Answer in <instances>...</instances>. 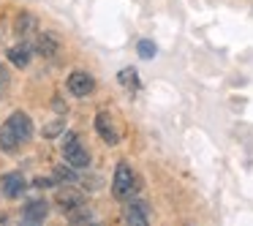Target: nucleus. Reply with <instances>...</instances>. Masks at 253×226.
<instances>
[{
  "instance_id": "nucleus-4",
  "label": "nucleus",
  "mask_w": 253,
  "mask_h": 226,
  "mask_svg": "<svg viewBox=\"0 0 253 226\" xmlns=\"http://www.w3.org/2000/svg\"><path fill=\"white\" fill-rule=\"evenodd\" d=\"M66 88H68V93H71L74 98H87V95H93V90H95V79H93V74H87V71H71Z\"/></svg>"
},
{
  "instance_id": "nucleus-5",
  "label": "nucleus",
  "mask_w": 253,
  "mask_h": 226,
  "mask_svg": "<svg viewBox=\"0 0 253 226\" xmlns=\"http://www.w3.org/2000/svg\"><path fill=\"white\" fill-rule=\"evenodd\" d=\"M28 191V180L22 177V172H6L0 175V193L6 199H19Z\"/></svg>"
},
{
  "instance_id": "nucleus-8",
  "label": "nucleus",
  "mask_w": 253,
  "mask_h": 226,
  "mask_svg": "<svg viewBox=\"0 0 253 226\" xmlns=\"http://www.w3.org/2000/svg\"><path fill=\"white\" fill-rule=\"evenodd\" d=\"M46 218H49V202H44V199H33V202L25 204V210H22L25 224H44Z\"/></svg>"
},
{
  "instance_id": "nucleus-7",
  "label": "nucleus",
  "mask_w": 253,
  "mask_h": 226,
  "mask_svg": "<svg viewBox=\"0 0 253 226\" xmlns=\"http://www.w3.org/2000/svg\"><path fill=\"white\" fill-rule=\"evenodd\" d=\"M95 131H98V136L104 139L109 147H115V144L120 142V131H117V126H115L109 112H98V115H95Z\"/></svg>"
},
{
  "instance_id": "nucleus-6",
  "label": "nucleus",
  "mask_w": 253,
  "mask_h": 226,
  "mask_svg": "<svg viewBox=\"0 0 253 226\" xmlns=\"http://www.w3.org/2000/svg\"><path fill=\"white\" fill-rule=\"evenodd\" d=\"M123 221L131 224V226L150 224V207L144 202H139V199H128V202L123 204Z\"/></svg>"
},
{
  "instance_id": "nucleus-19",
  "label": "nucleus",
  "mask_w": 253,
  "mask_h": 226,
  "mask_svg": "<svg viewBox=\"0 0 253 226\" xmlns=\"http://www.w3.org/2000/svg\"><path fill=\"white\" fill-rule=\"evenodd\" d=\"M6 221H8V215H6V213H0V224H6Z\"/></svg>"
},
{
  "instance_id": "nucleus-17",
  "label": "nucleus",
  "mask_w": 253,
  "mask_h": 226,
  "mask_svg": "<svg viewBox=\"0 0 253 226\" xmlns=\"http://www.w3.org/2000/svg\"><path fill=\"white\" fill-rule=\"evenodd\" d=\"M33 25H36V22H33V17H28V14H25V17H19V19H17V33H19V36L28 33L25 28H33Z\"/></svg>"
},
{
  "instance_id": "nucleus-13",
  "label": "nucleus",
  "mask_w": 253,
  "mask_h": 226,
  "mask_svg": "<svg viewBox=\"0 0 253 226\" xmlns=\"http://www.w3.org/2000/svg\"><path fill=\"white\" fill-rule=\"evenodd\" d=\"M52 177H55V182H66V185L77 182V172H74V166H71V164H66V166H55Z\"/></svg>"
},
{
  "instance_id": "nucleus-18",
  "label": "nucleus",
  "mask_w": 253,
  "mask_h": 226,
  "mask_svg": "<svg viewBox=\"0 0 253 226\" xmlns=\"http://www.w3.org/2000/svg\"><path fill=\"white\" fill-rule=\"evenodd\" d=\"M8 85V74H6V68L0 66V88H6Z\"/></svg>"
},
{
  "instance_id": "nucleus-2",
  "label": "nucleus",
  "mask_w": 253,
  "mask_h": 226,
  "mask_svg": "<svg viewBox=\"0 0 253 226\" xmlns=\"http://www.w3.org/2000/svg\"><path fill=\"white\" fill-rule=\"evenodd\" d=\"M139 188H142L139 175L131 169V164L120 161V164H117V169H115V177H112V193H115V199L128 202V199H133L139 193Z\"/></svg>"
},
{
  "instance_id": "nucleus-3",
  "label": "nucleus",
  "mask_w": 253,
  "mask_h": 226,
  "mask_svg": "<svg viewBox=\"0 0 253 226\" xmlns=\"http://www.w3.org/2000/svg\"><path fill=\"white\" fill-rule=\"evenodd\" d=\"M60 139H63V158H66V164H71L74 169H87L90 166V153L82 144L79 134L77 131H66Z\"/></svg>"
},
{
  "instance_id": "nucleus-15",
  "label": "nucleus",
  "mask_w": 253,
  "mask_h": 226,
  "mask_svg": "<svg viewBox=\"0 0 253 226\" xmlns=\"http://www.w3.org/2000/svg\"><path fill=\"white\" fill-rule=\"evenodd\" d=\"M136 52H139V57H144V60H153L155 52H158V46H155L150 39H142V41L136 44Z\"/></svg>"
},
{
  "instance_id": "nucleus-9",
  "label": "nucleus",
  "mask_w": 253,
  "mask_h": 226,
  "mask_svg": "<svg viewBox=\"0 0 253 226\" xmlns=\"http://www.w3.org/2000/svg\"><path fill=\"white\" fill-rule=\"evenodd\" d=\"M55 204L57 207H60V213H71V210H77L79 204H84V196L79 191H74V188H60V191H57V196H55Z\"/></svg>"
},
{
  "instance_id": "nucleus-14",
  "label": "nucleus",
  "mask_w": 253,
  "mask_h": 226,
  "mask_svg": "<svg viewBox=\"0 0 253 226\" xmlns=\"http://www.w3.org/2000/svg\"><path fill=\"white\" fill-rule=\"evenodd\" d=\"M68 221H71V224H84V221H93V213H90L87 204H79L77 210L68 213Z\"/></svg>"
},
{
  "instance_id": "nucleus-12",
  "label": "nucleus",
  "mask_w": 253,
  "mask_h": 226,
  "mask_svg": "<svg viewBox=\"0 0 253 226\" xmlns=\"http://www.w3.org/2000/svg\"><path fill=\"white\" fill-rule=\"evenodd\" d=\"M117 79H120V85H123L126 90H139V88H142L136 68H123V71L117 74Z\"/></svg>"
},
{
  "instance_id": "nucleus-1",
  "label": "nucleus",
  "mask_w": 253,
  "mask_h": 226,
  "mask_svg": "<svg viewBox=\"0 0 253 226\" xmlns=\"http://www.w3.org/2000/svg\"><path fill=\"white\" fill-rule=\"evenodd\" d=\"M33 139V120L28 112L17 109L11 112V117H6V123L0 126V150L3 153H17Z\"/></svg>"
},
{
  "instance_id": "nucleus-16",
  "label": "nucleus",
  "mask_w": 253,
  "mask_h": 226,
  "mask_svg": "<svg viewBox=\"0 0 253 226\" xmlns=\"http://www.w3.org/2000/svg\"><path fill=\"white\" fill-rule=\"evenodd\" d=\"M60 134H66V120H63V117L52 120L49 126L44 128V136H46V139H55V136H60Z\"/></svg>"
},
{
  "instance_id": "nucleus-10",
  "label": "nucleus",
  "mask_w": 253,
  "mask_h": 226,
  "mask_svg": "<svg viewBox=\"0 0 253 226\" xmlns=\"http://www.w3.org/2000/svg\"><path fill=\"white\" fill-rule=\"evenodd\" d=\"M30 57H33V46H28V44H17V46L8 49V60L17 68H25L30 63Z\"/></svg>"
},
{
  "instance_id": "nucleus-11",
  "label": "nucleus",
  "mask_w": 253,
  "mask_h": 226,
  "mask_svg": "<svg viewBox=\"0 0 253 226\" xmlns=\"http://www.w3.org/2000/svg\"><path fill=\"white\" fill-rule=\"evenodd\" d=\"M33 52L36 55H41V57H55V52H57V41L52 39V36H39L36 39V46H33Z\"/></svg>"
}]
</instances>
